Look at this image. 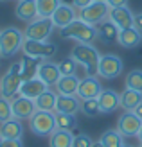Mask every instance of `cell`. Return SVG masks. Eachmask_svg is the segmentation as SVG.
Returning <instances> with one entry per match:
<instances>
[{"label": "cell", "instance_id": "cell-1", "mask_svg": "<svg viewBox=\"0 0 142 147\" xmlns=\"http://www.w3.org/2000/svg\"><path fill=\"white\" fill-rule=\"evenodd\" d=\"M70 56L74 57V61L81 67H85L86 70V76H97V67H99V59H101V54L92 43H77V45L72 47V52Z\"/></svg>", "mask_w": 142, "mask_h": 147}, {"label": "cell", "instance_id": "cell-2", "mask_svg": "<svg viewBox=\"0 0 142 147\" xmlns=\"http://www.w3.org/2000/svg\"><path fill=\"white\" fill-rule=\"evenodd\" d=\"M59 36L63 40H76L77 43H94L95 40H99L97 27L86 24L81 18H76L65 29H59Z\"/></svg>", "mask_w": 142, "mask_h": 147}, {"label": "cell", "instance_id": "cell-3", "mask_svg": "<svg viewBox=\"0 0 142 147\" xmlns=\"http://www.w3.org/2000/svg\"><path fill=\"white\" fill-rule=\"evenodd\" d=\"M25 36L16 27H5L0 31V57H13L24 47Z\"/></svg>", "mask_w": 142, "mask_h": 147}, {"label": "cell", "instance_id": "cell-4", "mask_svg": "<svg viewBox=\"0 0 142 147\" xmlns=\"http://www.w3.org/2000/svg\"><path fill=\"white\" fill-rule=\"evenodd\" d=\"M22 83H24V79L20 76V61H16L7 68V72L0 79V97H4L7 100H13L14 97H18Z\"/></svg>", "mask_w": 142, "mask_h": 147}, {"label": "cell", "instance_id": "cell-5", "mask_svg": "<svg viewBox=\"0 0 142 147\" xmlns=\"http://www.w3.org/2000/svg\"><path fill=\"white\" fill-rule=\"evenodd\" d=\"M29 127L36 136H50L56 127V113L52 111H40L36 109V113L29 120Z\"/></svg>", "mask_w": 142, "mask_h": 147}, {"label": "cell", "instance_id": "cell-6", "mask_svg": "<svg viewBox=\"0 0 142 147\" xmlns=\"http://www.w3.org/2000/svg\"><path fill=\"white\" fill-rule=\"evenodd\" d=\"M54 24H52L50 18H41L38 16L36 20L29 22L25 31H24V36L27 40H36V41H49L52 31H54Z\"/></svg>", "mask_w": 142, "mask_h": 147}, {"label": "cell", "instance_id": "cell-7", "mask_svg": "<svg viewBox=\"0 0 142 147\" xmlns=\"http://www.w3.org/2000/svg\"><path fill=\"white\" fill-rule=\"evenodd\" d=\"M22 52L25 56L31 57H40V59H50L58 54V45L50 41H36V40H27L24 41V47H22Z\"/></svg>", "mask_w": 142, "mask_h": 147}, {"label": "cell", "instance_id": "cell-8", "mask_svg": "<svg viewBox=\"0 0 142 147\" xmlns=\"http://www.w3.org/2000/svg\"><path fill=\"white\" fill-rule=\"evenodd\" d=\"M124 70V61L119 57L117 54H104L101 56L99 59V67H97V76L106 79V81H111L119 77Z\"/></svg>", "mask_w": 142, "mask_h": 147}, {"label": "cell", "instance_id": "cell-9", "mask_svg": "<svg viewBox=\"0 0 142 147\" xmlns=\"http://www.w3.org/2000/svg\"><path fill=\"white\" fill-rule=\"evenodd\" d=\"M108 14H110V5L106 2H92L90 5L79 9V18L95 27L101 25L103 22H106Z\"/></svg>", "mask_w": 142, "mask_h": 147}, {"label": "cell", "instance_id": "cell-10", "mask_svg": "<svg viewBox=\"0 0 142 147\" xmlns=\"http://www.w3.org/2000/svg\"><path fill=\"white\" fill-rule=\"evenodd\" d=\"M142 127V120L135 115V111H124L117 119V131L124 138H133L139 136V131Z\"/></svg>", "mask_w": 142, "mask_h": 147}, {"label": "cell", "instance_id": "cell-11", "mask_svg": "<svg viewBox=\"0 0 142 147\" xmlns=\"http://www.w3.org/2000/svg\"><path fill=\"white\" fill-rule=\"evenodd\" d=\"M103 92L101 81L95 76H85L79 81V88H77V97L81 100H88V99H97Z\"/></svg>", "mask_w": 142, "mask_h": 147}, {"label": "cell", "instance_id": "cell-12", "mask_svg": "<svg viewBox=\"0 0 142 147\" xmlns=\"http://www.w3.org/2000/svg\"><path fill=\"white\" fill-rule=\"evenodd\" d=\"M76 18H79V11L70 4H59V7L50 16V20H52V24H54L56 29H65Z\"/></svg>", "mask_w": 142, "mask_h": 147}, {"label": "cell", "instance_id": "cell-13", "mask_svg": "<svg viewBox=\"0 0 142 147\" xmlns=\"http://www.w3.org/2000/svg\"><path fill=\"white\" fill-rule=\"evenodd\" d=\"M11 108H13V117L18 120H31V117L36 113V104L33 99L27 97H14L11 100Z\"/></svg>", "mask_w": 142, "mask_h": 147}, {"label": "cell", "instance_id": "cell-14", "mask_svg": "<svg viewBox=\"0 0 142 147\" xmlns=\"http://www.w3.org/2000/svg\"><path fill=\"white\" fill-rule=\"evenodd\" d=\"M108 20L119 29V31H122V29L133 27V22H135V13H133L128 5H126V7H113V9H110Z\"/></svg>", "mask_w": 142, "mask_h": 147}, {"label": "cell", "instance_id": "cell-15", "mask_svg": "<svg viewBox=\"0 0 142 147\" xmlns=\"http://www.w3.org/2000/svg\"><path fill=\"white\" fill-rule=\"evenodd\" d=\"M38 77L50 88V86H56L58 81L61 79V72H59V67L56 63L45 59V61H41L40 68H38Z\"/></svg>", "mask_w": 142, "mask_h": 147}, {"label": "cell", "instance_id": "cell-16", "mask_svg": "<svg viewBox=\"0 0 142 147\" xmlns=\"http://www.w3.org/2000/svg\"><path fill=\"white\" fill-rule=\"evenodd\" d=\"M24 136V124L18 119H9L0 124V138L2 140H20Z\"/></svg>", "mask_w": 142, "mask_h": 147}, {"label": "cell", "instance_id": "cell-17", "mask_svg": "<svg viewBox=\"0 0 142 147\" xmlns=\"http://www.w3.org/2000/svg\"><path fill=\"white\" fill-rule=\"evenodd\" d=\"M97 100H99L101 113L104 115H110L117 108H121V93H117L115 90H103L101 95L97 97Z\"/></svg>", "mask_w": 142, "mask_h": 147}, {"label": "cell", "instance_id": "cell-18", "mask_svg": "<svg viewBox=\"0 0 142 147\" xmlns=\"http://www.w3.org/2000/svg\"><path fill=\"white\" fill-rule=\"evenodd\" d=\"M49 86L43 83L40 77H33V79H27L22 83V88H20V95L22 97H27V99H33L36 100L43 92H47Z\"/></svg>", "mask_w": 142, "mask_h": 147}, {"label": "cell", "instance_id": "cell-19", "mask_svg": "<svg viewBox=\"0 0 142 147\" xmlns=\"http://www.w3.org/2000/svg\"><path fill=\"white\" fill-rule=\"evenodd\" d=\"M81 109V99L77 95H59L56 99V111L54 113H67V115H76Z\"/></svg>", "mask_w": 142, "mask_h": 147}, {"label": "cell", "instance_id": "cell-20", "mask_svg": "<svg viewBox=\"0 0 142 147\" xmlns=\"http://www.w3.org/2000/svg\"><path fill=\"white\" fill-rule=\"evenodd\" d=\"M14 13H16V18H18L20 22H25V24L36 20V18H38V7H36V0H20V2L16 4V9H14Z\"/></svg>", "mask_w": 142, "mask_h": 147}, {"label": "cell", "instance_id": "cell-21", "mask_svg": "<svg viewBox=\"0 0 142 147\" xmlns=\"http://www.w3.org/2000/svg\"><path fill=\"white\" fill-rule=\"evenodd\" d=\"M117 43L124 49H137L140 43H142V34L137 31L135 27H130V29H122L119 32V38Z\"/></svg>", "mask_w": 142, "mask_h": 147}, {"label": "cell", "instance_id": "cell-22", "mask_svg": "<svg viewBox=\"0 0 142 147\" xmlns=\"http://www.w3.org/2000/svg\"><path fill=\"white\" fill-rule=\"evenodd\" d=\"M43 59L40 57H31V56H25L20 59V76L24 81L27 79H33V77H38V68L41 65Z\"/></svg>", "mask_w": 142, "mask_h": 147}, {"label": "cell", "instance_id": "cell-23", "mask_svg": "<svg viewBox=\"0 0 142 147\" xmlns=\"http://www.w3.org/2000/svg\"><path fill=\"white\" fill-rule=\"evenodd\" d=\"M79 77L76 74L72 76H61V79L58 81L56 90L59 95H77V88H79Z\"/></svg>", "mask_w": 142, "mask_h": 147}, {"label": "cell", "instance_id": "cell-24", "mask_svg": "<svg viewBox=\"0 0 142 147\" xmlns=\"http://www.w3.org/2000/svg\"><path fill=\"white\" fill-rule=\"evenodd\" d=\"M140 102H142V92L130 90V88L121 92V108L124 111H135V108Z\"/></svg>", "mask_w": 142, "mask_h": 147}, {"label": "cell", "instance_id": "cell-25", "mask_svg": "<svg viewBox=\"0 0 142 147\" xmlns=\"http://www.w3.org/2000/svg\"><path fill=\"white\" fill-rule=\"evenodd\" d=\"M119 29L111 24L110 20H106V22H103L101 25H97V36H99V40L103 41V43H113V41H117V38H119Z\"/></svg>", "mask_w": 142, "mask_h": 147}, {"label": "cell", "instance_id": "cell-26", "mask_svg": "<svg viewBox=\"0 0 142 147\" xmlns=\"http://www.w3.org/2000/svg\"><path fill=\"white\" fill-rule=\"evenodd\" d=\"M56 99H58V93H54L49 88L47 92H43L38 99L34 100L36 104V109H40V111H56Z\"/></svg>", "mask_w": 142, "mask_h": 147}, {"label": "cell", "instance_id": "cell-27", "mask_svg": "<svg viewBox=\"0 0 142 147\" xmlns=\"http://www.w3.org/2000/svg\"><path fill=\"white\" fill-rule=\"evenodd\" d=\"M72 140H74L72 131L56 129L49 136V147H72Z\"/></svg>", "mask_w": 142, "mask_h": 147}, {"label": "cell", "instance_id": "cell-28", "mask_svg": "<svg viewBox=\"0 0 142 147\" xmlns=\"http://www.w3.org/2000/svg\"><path fill=\"white\" fill-rule=\"evenodd\" d=\"M99 140H101V144H103L104 147H124V145H126L124 136L119 133L117 129H108V131H104Z\"/></svg>", "mask_w": 142, "mask_h": 147}, {"label": "cell", "instance_id": "cell-29", "mask_svg": "<svg viewBox=\"0 0 142 147\" xmlns=\"http://www.w3.org/2000/svg\"><path fill=\"white\" fill-rule=\"evenodd\" d=\"M61 0H36V7H38V16L41 18H50L54 11L59 7Z\"/></svg>", "mask_w": 142, "mask_h": 147}, {"label": "cell", "instance_id": "cell-30", "mask_svg": "<svg viewBox=\"0 0 142 147\" xmlns=\"http://www.w3.org/2000/svg\"><path fill=\"white\" fill-rule=\"evenodd\" d=\"M77 126L76 115H67V113H56V127L63 131H74Z\"/></svg>", "mask_w": 142, "mask_h": 147}, {"label": "cell", "instance_id": "cell-31", "mask_svg": "<svg viewBox=\"0 0 142 147\" xmlns=\"http://www.w3.org/2000/svg\"><path fill=\"white\" fill-rule=\"evenodd\" d=\"M126 88L142 92V70L140 68H135V70L128 72V76H126Z\"/></svg>", "mask_w": 142, "mask_h": 147}, {"label": "cell", "instance_id": "cell-32", "mask_svg": "<svg viewBox=\"0 0 142 147\" xmlns=\"http://www.w3.org/2000/svg\"><path fill=\"white\" fill-rule=\"evenodd\" d=\"M83 115L86 117H97L101 115V108H99V100L97 99H88V100H81V109Z\"/></svg>", "mask_w": 142, "mask_h": 147}, {"label": "cell", "instance_id": "cell-33", "mask_svg": "<svg viewBox=\"0 0 142 147\" xmlns=\"http://www.w3.org/2000/svg\"><path fill=\"white\" fill-rule=\"evenodd\" d=\"M76 61H74V57H65V59H61L58 63L59 67V72H61V76H72V74H76Z\"/></svg>", "mask_w": 142, "mask_h": 147}, {"label": "cell", "instance_id": "cell-34", "mask_svg": "<svg viewBox=\"0 0 142 147\" xmlns=\"http://www.w3.org/2000/svg\"><path fill=\"white\" fill-rule=\"evenodd\" d=\"M13 119V108H11V100H7L4 97H0V124Z\"/></svg>", "mask_w": 142, "mask_h": 147}, {"label": "cell", "instance_id": "cell-35", "mask_svg": "<svg viewBox=\"0 0 142 147\" xmlns=\"http://www.w3.org/2000/svg\"><path fill=\"white\" fill-rule=\"evenodd\" d=\"M92 144H94V140L86 133H79L72 140V147H92Z\"/></svg>", "mask_w": 142, "mask_h": 147}, {"label": "cell", "instance_id": "cell-36", "mask_svg": "<svg viewBox=\"0 0 142 147\" xmlns=\"http://www.w3.org/2000/svg\"><path fill=\"white\" fill-rule=\"evenodd\" d=\"M108 5H110V9H113V7H126L128 5V0H104Z\"/></svg>", "mask_w": 142, "mask_h": 147}, {"label": "cell", "instance_id": "cell-37", "mask_svg": "<svg viewBox=\"0 0 142 147\" xmlns=\"http://www.w3.org/2000/svg\"><path fill=\"white\" fill-rule=\"evenodd\" d=\"M0 147H24V142L20 140H2V145Z\"/></svg>", "mask_w": 142, "mask_h": 147}, {"label": "cell", "instance_id": "cell-38", "mask_svg": "<svg viewBox=\"0 0 142 147\" xmlns=\"http://www.w3.org/2000/svg\"><path fill=\"white\" fill-rule=\"evenodd\" d=\"M94 2V0H74L72 2V5L76 7V9L79 11V9H83V7H86V5H90Z\"/></svg>", "mask_w": 142, "mask_h": 147}, {"label": "cell", "instance_id": "cell-39", "mask_svg": "<svg viewBox=\"0 0 142 147\" xmlns=\"http://www.w3.org/2000/svg\"><path fill=\"white\" fill-rule=\"evenodd\" d=\"M133 27L142 34V11L140 13H135V22H133Z\"/></svg>", "mask_w": 142, "mask_h": 147}, {"label": "cell", "instance_id": "cell-40", "mask_svg": "<svg viewBox=\"0 0 142 147\" xmlns=\"http://www.w3.org/2000/svg\"><path fill=\"white\" fill-rule=\"evenodd\" d=\"M135 115H137V117H139V119L142 120V102H140V104H139V106L135 108Z\"/></svg>", "mask_w": 142, "mask_h": 147}, {"label": "cell", "instance_id": "cell-41", "mask_svg": "<svg viewBox=\"0 0 142 147\" xmlns=\"http://www.w3.org/2000/svg\"><path fill=\"white\" fill-rule=\"evenodd\" d=\"M92 147H104V145L101 144V140H97V142H94V144H92Z\"/></svg>", "mask_w": 142, "mask_h": 147}, {"label": "cell", "instance_id": "cell-42", "mask_svg": "<svg viewBox=\"0 0 142 147\" xmlns=\"http://www.w3.org/2000/svg\"><path fill=\"white\" fill-rule=\"evenodd\" d=\"M137 138H139V142L142 144V127H140V131H139V136H137Z\"/></svg>", "mask_w": 142, "mask_h": 147}, {"label": "cell", "instance_id": "cell-43", "mask_svg": "<svg viewBox=\"0 0 142 147\" xmlns=\"http://www.w3.org/2000/svg\"><path fill=\"white\" fill-rule=\"evenodd\" d=\"M72 2L74 0H61V4H70V5H72Z\"/></svg>", "mask_w": 142, "mask_h": 147}, {"label": "cell", "instance_id": "cell-44", "mask_svg": "<svg viewBox=\"0 0 142 147\" xmlns=\"http://www.w3.org/2000/svg\"><path fill=\"white\" fill-rule=\"evenodd\" d=\"M94 2H104V0H94Z\"/></svg>", "mask_w": 142, "mask_h": 147}, {"label": "cell", "instance_id": "cell-45", "mask_svg": "<svg viewBox=\"0 0 142 147\" xmlns=\"http://www.w3.org/2000/svg\"><path fill=\"white\" fill-rule=\"evenodd\" d=\"M124 147H131V145H128V144H126V145H124Z\"/></svg>", "mask_w": 142, "mask_h": 147}, {"label": "cell", "instance_id": "cell-46", "mask_svg": "<svg viewBox=\"0 0 142 147\" xmlns=\"http://www.w3.org/2000/svg\"><path fill=\"white\" fill-rule=\"evenodd\" d=\"M0 145H2V138H0Z\"/></svg>", "mask_w": 142, "mask_h": 147}, {"label": "cell", "instance_id": "cell-47", "mask_svg": "<svg viewBox=\"0 0 142 147\" xmlns=\"http://www.w3.org/2000/svg\"><path fill=\"white\" fill-rule=\"evenodd\" d=\"M0 2H7V0H0Z\"/></svg>", "mask_w": 142, "mask_h": 147}, {"label": "cell", "instance_id": "cell-48", "mask_svg": "<svg viewBox=\"0 0 142 147\" xmlns=\"http://www.w3.org/2000/svg\"><path fill=\"white\" fill-rule=\"evenodd\" d=\"M139 147H142V144H140V145H139Z\"/></svg>", "mask_w": 142, "mask_h": 147}, {"label": "cell", "instance_id": "cell-49", "mask_svg": "<svg viewBox=\"0 0 142 147\" xmlns=\"http://www.w3.org/2000/svg\"><path fill=\"white\" fill-rule=\"evenodd\" d=\"M16 2H20V0H16Z\"/></svg>", "mask_w": 142, "mask_h": 147}]
</instances>
